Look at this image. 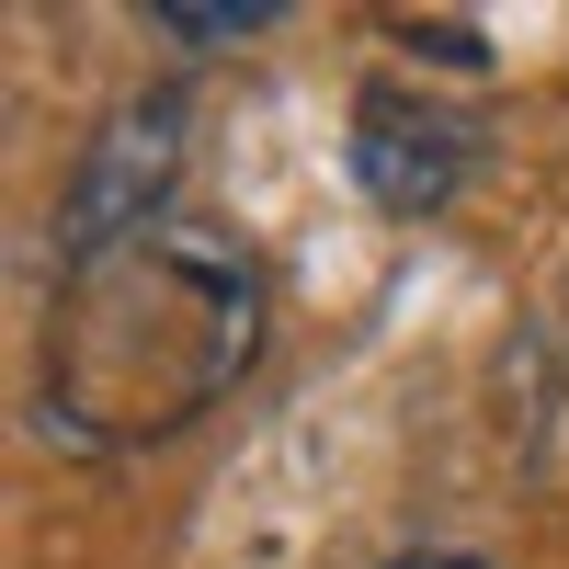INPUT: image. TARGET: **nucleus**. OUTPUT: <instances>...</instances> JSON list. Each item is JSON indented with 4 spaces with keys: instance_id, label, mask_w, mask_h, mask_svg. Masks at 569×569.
<instances>
[{
    "instance_id": "39448f33",
    "label": "nucleus",
    "mask_w": 569,
    "mask_h": 569,
    "mask_svg": "<svg viewBox=\"0 0 569 569\" xmlns=\"http://www.w3.org/2000/svg\"><path fill=\"white\" fill-rule=\"evenodd\" d=\"M388 569H501V558H479V547H410V558H388Z\"/></svg>"
},
{
    "instance_id": "20e7f679",
    "label": "nucleus",
    "mask_w": 569,
    "mask_h": 569,
    "mask_svg": "<svg viewBox=\"0 0 569 569\" xmlns=\"http://www.w3.org/2000/svg\"><path fill=\"white\" fill-rule=\"evenodd\" d=\"M149 23H160L171 46H251V34L284 23V0H160Z\"/></svg>"
},
{
    "instance_id": "f257e3e1",
    "label": "nucleus",
    "mask_w": 569,
    "mask_h": 569,
    "mask_svg": "<svg viewBox=\"0 0 569 569\" xmlns=\"http://www.w3.org/2000/svg\"><path fill=\"white\" fill-rule=\"evenodd\" d=\"M251 342H262V262L217 217H160L69 262L46 308V433L80 456L160 445L240 388Z\"/></svg>"
},
{
    "instance_id": "7ed1b4c3",
    "label": "nucleus",
    "mask_w": 569,
    "mask_h": 569,
    "mask_svg": "<svg viewBox=\"0 0 569 569\" xmlns=\"http://www.w3.org/2000/svg\"><path fill=\"white\" fill-rule=\"evenodd\" d=\"M479 160H490L479 114H456L433 80H365L353 91V182H365V206L445 217L479 182Z\"/></svg>"
},
{
    "instance_id": "f03ea898",
    "label": "nucleus",
    "mask_w": 569,
    "mask_h": 569,
    "mask_svg": "<svg viewBox=\"0 0 569 569\" xmlns=\"http://www.w3.org/2000/svg\"><path fill=\"white\" fill-rule=\"evenodd\" d=\"M182 149H194V103H182V91H137V103H114V114H103V137H91V149H80V171H69V206H58V262H91V251L137 240V228L182 217V206H171Z\"/></svg>"
}]
</instances>
